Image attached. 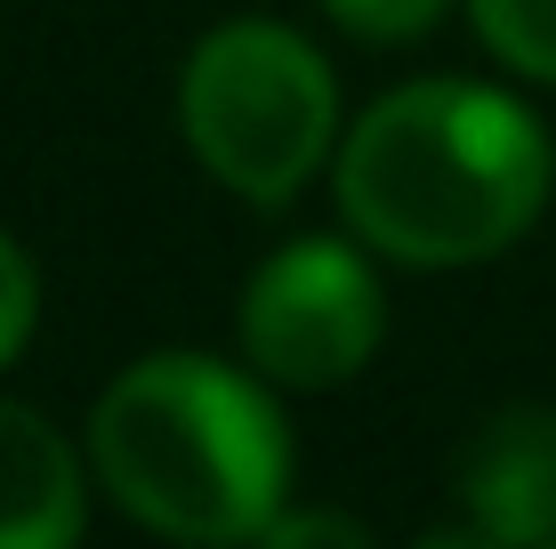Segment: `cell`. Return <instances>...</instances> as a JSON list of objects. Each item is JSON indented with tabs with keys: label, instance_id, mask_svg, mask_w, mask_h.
<instances>
[{
	"label": "cell",
	"instance_id": "cell-8",
	"mask_svg": "<svg viewBox=\"0 0 556 549\" xmlns=\"http://www.w3.org/2000/svg\"><path fill=\"white\" fill-rule=\"evenodd\" d=\"M33 324H41V275H33V259L0 235V372L25 355Z\"/></svg>",
	"mask_w": 556,
	"mask_h": 549
},
{
	"label": "cell",
	"instance_id": "cell-2",
	"mask_svg": "<svg viewBox=\"0 0 556 549\" xmlns=\"http://www.w3.org/2000/svg\"><path fill=\"white\" fill-rule=\"evenodd\" d=\"M105 494L169 541H266L282 517L291 437L242 372L210 355H146L89 421Z\"/></svg>",
	"mask_w": 556,
	"mask_h": 549
},
{
	"label": "cell",
	"instance_id": "cell-4",
	"mask_svg": "<svg viewBox=\"0 0 556 549\" xmlns=\"http://www.w3.org/2000/svg\"><path fill=\"white\" fill-rule=\"evenodd\" d=\"M242 348L282 388H339L379 348V283L348 242H291L242 291Z\"/></svg>",
	"mask_w": 556,
	"mask_h": 549
},
{
	"label": "cell",
	"instance_id": "cell-9",
	"mask_svg": "<svg viewBox=\"0 0 556 549\" xmlns=\"http://www.w3.org/2000/svg\"><path fill=\"white\" fill-rule=\"evenodd\" d=\"M323 9H331L348 33H363V41H412V33H428L452 0H323Z\"/></svg>",
	"mask_w": 556,
	"mask_h": 549
},
{
	"label": "cell",
	"instance_id": "cell-7",
	"mask_svg": "<svg viewBox=\"0 0 556 549\" xmlns=\"http://www.w3.org/2000/svg\"><path fill=\"white\" fill-rule=\"evenodd\" d=\"M492 57H508L532 82H556V0H468Z\"/></svg>",
	"mask_w": 556,
	"mask_h": 549
},
{
	"label": "cell",
	"instance_id": "cell-3",
	"mask_svg": "<svg viewBox=\"0 0 556 549\" xmlns=\"http://www.w3.org/2000/svg\"><path fill=\"white\" fill-rule=\"evenodd\" d=\"M186 146L242 202H291L315 162H331L339 89L331 65L275 16H235L186 57Z\"/></svg>",
	"mask_w": 556,
	"mask_h": 549
},
{
	"label": "cell",
	"instance_id": "cell-10",
	"mask_svg": "<svg viewBox=\"0 0 556 549\" xmlns=\"http://www.w3.org/2000/svg\"><path fill=\"white\" fill-rule=\"evenodd\" d=\"M266 541H275V549H306V541H363V525L355 517H291V509H282V517L275 525H266Z\"/></svg>",
	"mask_w": 556,
	"mask_h": 549
},
{
	"label": "cell",
	"instance_id": "cell-6",
	"mask_svg": "<svg viewBox=\"0 0 556 549\" xmlns=\"http://www.w3.org/2000/svg\"><path fill=\"white\" fill-rule=\"evenodd\" d=\"M81 461L33 404H0V549L81 541Z\"/></svg>",
	"mask_w": 556,
	"mask_h": 549
},
{
	"label": "cell",
	"instance_id": "cell-5",
	"mask_svg": "<svg viewBox=\"0 0 556 549\" xmlns=\"http://www.w3.org/2000/svg\"><path fill=\"white\" fill-rule=\"evenodd\" d=\"M459 541H556V412L516 404L459 461Z\"/></svg>",
	"mask_w": 556,
	"mask_h": 549
},
{
	"label": "cell",
	"instance_id": "cell-1",
	"mask_svg": "<svg viewBox=\"0 0 556 549\" xmlns=\"http://www.w3.org/2000/svg\"><path fill=\"white\" fill-rule=\"evenodd\" d=\"M548 129L476 82H412L379 98L339 146V211L412 267L492 259L548 202Z\"/></svg>",
	"mask_w": 556,
	"mask_h": 549
}]
</instances>
